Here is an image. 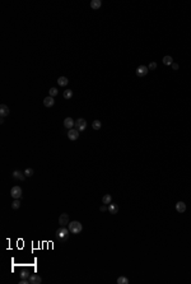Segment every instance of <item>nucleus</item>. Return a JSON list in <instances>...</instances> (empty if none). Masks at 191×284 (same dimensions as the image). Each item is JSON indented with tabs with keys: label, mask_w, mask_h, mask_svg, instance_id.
Returning a JSON list of instances; mask_svg holds the SVG:
<instances>
[{
	"label": "nucleus",
	"mask_w": 191,
	"mask_h": 284,
	"mask_svg": "<svg viewBox=\"0 0 191 284\" xmlns=\"http://www.w3.org/2000/svg\"><path fill=\"white\" fill-rule=\"evenodd\" d=\"M33 173H35V171H33L32 168H27V169L24 171V175L27 176V177H31V176H33Z\"/></svg>",
	"instance_id": "obj_24"
},
{
	"label": "nucleus",
	"mask_w": 191,
	"mask_h": 284,
	"mask_svg": "<svg viewBox=\"0 0 191 284\" xmlns=\"http://www.w3.org/2000/svg\"><path fill=\"white\" fill-rule=\"evenodd\" d=\"M69 223H70V222H69V215H68L66 213H63L59 217V224H61L63 227H65L66 224H69Z\"/></svg>",
	"instance_id": "obj_7"
},
{
	"label": "nucleus",
	"mask_w": 191,
	"mask_h": 284,
	"mask_svg": "<svg viewBox=\"0 0 191 284\" xmlns=\"http://www.w3.org/2000/svg\"><path fill=\"white\" fill-rule=\"evenodd\" d=\"M75 129L78 131H83L85 130V127H87V121L84 120V119H78L77 121H75Z\"/></svg>",
	"instance_id": "obj_4"
},
{
	"label": "nucleus",
	"mask_w": 191,
	"mask_h": 284,
	"mask_svg": "<svg viewBox=\"0 0 191 284\" xmlns=\"http://www.w3.org/2000/svg\"><path fill=\"white\" fill-rule=\"evenodd\" d=\"M41 282H42V279L38 275H36V274H33V275L30 277V284H41Z\"/></svg>",
	"instance_id": "obj_12"
},
{
	"label": "nucleus",
	"mask_w": 191,
	"mask_h": 284,
	"mask_svg": "<svg viewBox=\"0 0 191 284\" xmlns=\"http://www.w3.org/2000/svg\"><path fill=\"white\" fill-rule=\"evenodd\" d=\"M172 69H173V70H177V69H178V64L173 63V64H172Z\"/></svg>",
	"instance_id": "obj_27"
},
{
	"label": "nucleus",
	"mask_w": 191,
	"mask_h": 284,
	"mask_svg": "<svg viewBox=\"0 0 191 284\" xmlns=\"http://www.w3.org/2000/svg\"><path fill=\"white\" fill-rule=\"evenodd\" d=\"M69 232H70V231H69L68 228L61 226L59 229L56 231V237H58V238H61V240H63V238H66L68 234H69Z\"/></svg>",
	"instance_id": "obj_3"
},
{
	"label": "nucleus",
	"mask_w": 191,
	"mask_h": 284,
	"mask_svg": "<svg viewBox=\"0 0 191 284\" xmlns=\"http://www.w3.org/2000/svg\"><path fill=\"white\" fill-rule=\"evenodd\" d=\"M44 105L46 106V107H52V106L55 105V100H54V97H51V96H47V97H45Z\"/></svg>",
	"instance_id": "obj_9"
},
{
	"label": "nucleus",
	"mask_w": 191,
	"mask_h": 284,
	"mask_svg": "<svg viewBox=\"0 0 191 284\" xmlns=\"http://www.w3.org/2000/svg\"><path fill=\"white\" fill-rule=\"evenodd\" d=\"M108 211H110V214H117L118 206L116 204H108Z\"/></svg>",
	"instance_id": "obj_16"
},
{
	"label": "nucleus",
	"mask_w": 191,
	"mask_h": 284,
	"mask_svg": "<svg viewBox=\"0 0 191 284\" xmlns=\"http://www.w3.org/2000/svg\"><path fill=\"white\" fill-rule=\"evenodd\" d=\"M13 177H14L15 180H19V181H24V178H26V175L21 172V171H14L13 172Z\"/></svg>",
	"instance_id": "obj_11"
},
{
	"label": "nucleus",
	"mask_w": 191,
	"mask_h": 284,
	"mask_svg": "<svg viewBox=\"0 0 191 284\" xmlns=\"http://www.w3.org/2000/svg\"><path fill=\"white\" fill-rule=\"evenodd\" d=\"M176 210L178 211V213H184V211L186 210V204H185L184 201H178L176 204Z\"/></svg>",
	"instance_id": "obj_14"
},
{
	"label": "nucleus",
	"mask_w": 191,
	"mask_h": 284,
	"mask_svg": "<svg viewBox=\"0 0 191 284\" xmlns=\"http://www.w3.org/2000/svg\"><path fill=\"white\" fill-rule=\"evenodd\" d=\"M19 206H21V200H19V199H15L14 201L12 203V208L17 210V209H19Z\"/></svg>",
	"instance_id": "obj_21"
},
{
	"label": "nucleus",
	"mask_w": 191,
	"mask_h": 284,
	"mask_svg": "<svg viewBox=\"0 0 191 284\" xmlns=\"http://www.w3.org/2000/svg\"><path fill=\"white\" fill-rule=\"evenodd\" d=\"M106 210H108V208H107L106 205H102V206H101V211H106Z\"/></svg>",
	"instance_id": "obj_28"
},
{
	"label": "nucleus",
	"mask_w": 191,
	"mask_h": 284,
	"mask_svg": "<svg viewBox=\"0 0 191 284\" xmlns=\"http://www.w3.org/2000/svg\"><path fill=\"white\" fill-rule=\"evenodd\" d=\"M21 277H22L23 279H24V278H28V274H27L26 271H23V273H22V275H21Z\"/></svg>",
	"instance_id": "obj_29"
},
{
	"label": "nucleus",
	"mask_w": 191,
	"mask_h": 284,
	"mask_svg": "<svg viewBox=\"0 0 191 284\" xmlns=\"http://www.w3.org/2000/svg\"><path fill=\"white\" fill-rule=\"evenodd\" d=\"M68 138H69V140H77L79 138V131L77 129H70L68 131Z\"/></svg>",
	"instance_id": "obj_6"
},
{
	"label": "nucleus",
	"mask_w": 191,
	"mask_h": 284,
	"mask_svg": "<svg viewBox=\"0 0 191 284\" xmlns=\"http://www.w3.org/2000/svg\"><path fill=\"white\" fill-rule=\"evenodd\" d=\"M74 125H75V121H74L71 117H66L65 120H64V126H65L68 130H70V129H73Z\"/></svg>",
	"instance_id": "obj_8"
},
{
	"label": "nucleus",
	"mask_w": 191,
	"mask_h": 284,
	"mask_svg": "<svg viewBox=\"0 0 191 284\" xmlns=\"http://www.w3.org/2000/svg\"><path fill=\"white\" fill-rule=\"evenodd\" d=\"M19 284H30V278L28 279H22L21 282H19Z\"/></svg>",
	"instance_id": "obj_26"
},
{
	"label": "nucleus",
	"mask_w": 191,
	"mask_h": 284,
	"mask_svg": "<svg viewBox=\"0 0 191 284\" xmlns=\"http://www.w3.org/2000/svg\"><path fill=\"white\" fill-rule=\"evenodd\" d=\"M9 112H10V110H9V107H8L7 105H1L0 106V115H1V117L8 116Z\"/></svg>",
	"instance_id": "obj_10"
},
{
	"label": "nucleus",
	"mask_w": 191,
	"mask_h": 284,
	"mask_svg": "<svg viewBox=\"0 0 191 284\" xmlns=\"http://www.w3.org/2000/svg\"><path fill=\"white\" fill-rule=\"evenodd\" d=\"M63 96H64L65 100H70V98L73 97V91H71V89H66V91H64Z\"/></svg>",
	"instance_id": "obj_19"
},
{
	"label": "nucleus",
	"mask_w": 191,
	"mask_h": 284,
	"mask_svg": "<svg viewBox=\"0 0 191 284\" xmlns=\"http://www.w3.org/2000/svg\"><path fill=\"white\" fill-rule=\"evenodd\" d=\"M101 126H102V124H101V121H99V120H94V121L92 122V127H93L94 130H99V129H101Z\"/></svg>",
	"instance_id": "obj_20"
},
{
	"label": "nucleus",
	"mask_w": 191,
	"mask_h": 284,
	"mask_svg": "<svg viewBox=\"0 0 191 284\" xmlns=\"http://www.w3.org/2000/svg\"><path fill=\"white\" fill-rule=\"evenodd\" d=\"M149 73V68L145 65H140L136 68V75L138 77H145Z\"/></svg>",
	"instance_id": "obj_5"
},
{
	"label": "nucleus",
	"mask_w": 191,
	"mask_h": 284,
	"mask_svg": "<svg viewBox=\"0 0 191 284\" xmlns=\"http://www.w3.org/2000/svg\"><path fill=\"white\" fill-rule=\"evenodd\" d=\"M83 229V226H82L80 222H77V220H73L69 223V231L73 234H79Z\"/></svg>",
	"instance_id": "obj_1"
},
{
	"label": "nucleus",
	"mask_w": 191,
	"mask_h": 284,
	"mask_svg": "<svg viewBox=\"0 0 191 284\" xmlns=\"http://www.w3.org/2000/svg\"><path fill=\"white\" fill-rule=\"evenodd\" d=\"M59 93V91L56 89L55 87H52V88H50V91H49V96H51V97H55V96Z\"/></svg>",
	"instance_id": "obj_23"
},
{
	"label": "nucleus",
	"mask_w": 191,
	"mask_h": 284,
	"mask_svg": "<svg viewBox=\"0 0 191 284\" xmlns=\"http://www.w3.org/2000/svg\"><path fill=\"white\" fill-rule=\"evenodd\" d=\"M162 61H163V64H164V65H172V64H173V59H172V56H169V55L164 56Z\"/></svg>",
	"instance_id": "obj_17"
},
{
	"label": "nucleus",
	"mask_w": 191,
	"mask_h": 284,
	"mask_svg": "<svg viewBox=\"0 0 191 284\" xmlns=\"http://www.w3.org/2000/svg\"><path fill=\"white\" fill-rule=\"evenodd\" d=\"M117 283L118 284H129V279L126 277H120L117 279Z\"/></svg>",
	"instance_id": "obj_22"
},
{
	"label": "nucleus",
	"mask_w": 191,
	"mask_h": 284,
	"mask_svg": "<svg viewBox=\"0 0 191 284\" xmlns=\"http://www.w3.org/2000/svg\"><path fill=\"white\" fill-rule=\"evenodd\" d=\"M10 195L14 199H21L22 197V187L21 186H14L10 190Z\"/></svg>",
	"instance_id": "obj_2"
},
{
	"label": "nucleus",
	"mask_w": 191,
	"mask_h": 284,
	"mask_svg": "<svg viewBox=\"0 0 191 284\" xmlns=\"http://www.w3.org/2000/svg\"><path fill=\"white\" fill-rule=\"evenodd\" d=\"M58 83H59L60 87H66V86L69 84V79H68L66 77H59V79H58Z\"/></svg>",
	"instance_id": "obj_13"
},
{
	"label": "nucleus",
	"mask_w": 191,
	"mask_h": 284,
	"mask_svg": "<svg viewBox=\"0 0 191 284\" xmlns=\"http://www.w3.org/2000/svg\"><path fill=\"white\" fill-rule=\"evenodd\" d=\"M111 201H112V196H111V195H108V194H107V195H104V196L102 197V203L104 205L111 204Z\"/></svg>",
	"instance_id": "obj_18"
},
{
	"label": "nucleus",
	"mask_w": 191,
	"mask_h": 284,
	"mask_svg": "<svg viewBox=\"0 0 191 284\" xmlns=\"http://www.w3.org/2000/svg\"><path fill=\"white\" fill-rule=\"evenodd\" d=\"M149 70H154V69H157V63H154V61H152L150 64H149Z\"/></svg>",
	"instance_id": "obj_25"
},
{
	"label": "nucleus",
	"mask_w": 191,
	"mask_h": 284,
	"mask_svg": "<svg viewBox=\"0 0 191 284\" xmlns=\"http://www.w3.org/2000/svg\"><path fill=\"white\" fill-rule=\"evenodd\" d=\"M101 5H102V1H101V0H92V1H90V8L94 9V10L99 9Z\"/></svg>",
	"instance_id": "obj_15"
}]
</instances>
